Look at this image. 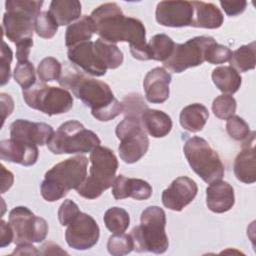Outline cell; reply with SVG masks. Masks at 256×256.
I'll list each match as a JSON object with an SVG mask.
<instances>
[{
  "label": "cell",
  "mask_w": 256,
  "mask_h": 256,
  "mask_svg": "<svg viewBox=\"0 0 256 256\" xmlns=\"http://www.w3.org/2000/svg\"><path fill=\"white\" fill-rule=\"evenodd\" d=\"M96 26V33L109 43L128 42L135 59H147L146 29L144 24L133 17L125 16L115 2L99 5L90 15Z\"/></svg>",
  "instance_id": "obj_1"
},
{
  "label": "cell",
  "mask_w": 256,
  "mask_h": 256,
  "mask_svg": "<svg viewBox=\"0 0 256 256\" xmlns=\"http://www.w3.org/2000/svg\"><path fill=\"white\" fill-rule=\"evenodd\" d=\"M58 82L90 107L93 117L99 121L112 120L124 111L123 103L114 97L108 84L90 78L74 67H67Z\"/></svg>",
  "instance_id": "obj_2"
},
{
  "label": "cell",
  "mask_w": 256,
  "mask_h": 256,
  "mask_svg": "<svg viewBox=\"0 0 256 256\" xmlns=\"http://www.w3.org/2000/svg\"><path fill=\"white\" fill-rule=\"evenodd\" d=\"M88 158L77 155L57 163L49 169L41 182L42 197L48 202L57 201L77 189L87 176Z\"/></svg>",
  "instance_id": "obj_3"
},
{
  "label": "cell",
  "mask_w": 256,
  "mask_h": 256,
  "mask_svg": "<svg viewBox=\"0 0 256 256\" xmlns=\"http://www.w3.org/2000/svg\"><path fill=\"white\" fill-rule=\"evenodd\" d=\"M166 215L162 208L149 206L141 214L140 224L131 230L134 250L137 252H152L162 254L169 246L165 232Z\"/></svg>",
  "instance_id": "obj_4"
},
{
  "label": "cell",
  "mask_w": 256,
  "mask_h": 256,
  "mask_svg": "<svg viewBox=\"0 0 256 256\" xmlns=\"http://www.w3.org/2000/svg\"><path fill=\"white\" fill-rule=\"evenodd\" d=\"M89 160L91 162L89 176L76 191L86 199H96L113 185L118 169V160L111 149L100 145L90 152Z\"/></svg>",
  "instance_id": "obj_5"
},
{
  "label": "cell",
  "mask_w": 256,
  "mask_h": 256,
  "mask_svg": "<svg viewBox=\"0 0 256 256\" xmlns=\"http://www.w3.org/2000/svg\"><path fill=\"white\" fill-rule=\"evenodd\" d=\"M101 143L96 133L77 120H69L59 126L47 143L53 154H83L91 152Z\"/></svg>",
  "instance_id": "obj_6"
},
{
  "label": "cell",
  "mask_w": 256,
  "mask_h": 256,
  "mask_svg": "<svg viewBox=\"0 0 256 256\" xmlns=\"http://www.w3.org/2000/svg\"><path fill=\"white\" fill-rule=\"evenodd\" d=\"M43 1L8 0L3 15V34L12 42L31 37L35 31V21L40 14Z\"/></svg>",
  "instance_id": "obj_7"
},
{
  "label": "cell",
  "mask_w": 256,
  "mask_h": 256,
  "mask_svg": "<svg viewBox=\"0 0 256 256\" xmlns=\"http://www.w3.org/2000/svg\"><path fill=\"white\" fill-rule=\"evenodd\" d=\"M184 155L191 169L206 183L221 180L224 176V165L218 153L208 142L198 136L189 138L183 147Z\"/></svg>",
  "instance_id": "obj_8"
},
{
  "label": "cell",
  "mask_w": 256,
  "mask_h": 256,
  "mask_svg": "<svg viewBox=\"0 0 256 256\" xmlns=\"http://www.w3.org/2000/svg\"><path fill=\"white\" fill-rule=\"evenodd\" d=\"M22 95L30 108L49 116L66 113L73 107V98L67 89L45 83H35L23 90Z\"/></svg>",
  "instance_id": "obj_9"
},
{
  "label": "cell",
  "mask_w": 256,
  "mask_h": 256,
  "mask_svg": "<svg viewBox=\"0 0 256 256\" xmlns=\"http://www.w3.org/2000/svg\"><path fill=\"white\" fill-rule=\"evenodd\" d=\"M115 133L120 141L118 146L119 155L125 163L133 164L146 154L149 147V139L140 117L126 115L116 126Z\"/></svg>",
  "instance_id": "obj_10"
},
{
  "label": "cell",
  "mask_w": 256,
  "mask_h": 256,
  "mask_svg": "<svg viewBox=\"0 0 256 256\" xmlns=\"http://www.w3.org/2000/svg\"><path fill=\"white\" fill-rule=\"evenodd\" d=\"M9 224L14 232V243H39L45 240L48 224L42 217L36 216L29 208L17 206L9 213Z\"/></svg>",
  "instance_id": "obj_11"
},
{
  "label": "cell",
  "mask_w": 256,
  "mask_h": 256,
  "mask_svg": "<svg viewBox=\"0 0 256 256\" xmlns=\"http://www.w3.org/2000/svg\"><path fill=\"white\" fill-rule=\"evenodd\" d=\"M215 39L210 36H196L182 44H175L171 56L163 62L166 69L174 73H181L184 70L201 65L205 61V54L208 47Z\"/></svg>",
  "instance_id": "obj_12"
},
{
  "label": "cell",
  "mask_w": 256,
  "mask_h": 256,
  "mask_svg": "<svg viewBox=\"0 0 256 256\" xmlns=\"http://www.w3.org/2000/svg\"><path fill=\"white\" fill-rule=\"evenodd\" d=\"M67 226L65 239L71 248L87 250L97 244L100 229L92 216L80 212Z\"/></svg>",
  "instance_id": "obj_13"
},
{
  "label": "cell",
  "mask_w": 256,
  "mask_h": 256,
  "mask_svg": "<svg viewBox=\"0 0 256 256\" xmlns=\"http://www.w3.org/2000/svg\"><path fill=\"white\" fill-rule=\"evenodd\" d=\"M194 9L188 1H161L156 6V21L166 27L191 26Z\"/></svg>",
  "instance_id": "obj_14"
},
{
  "label": "cell",
  "mask_w": 256,
  "mask_h": 256,
  "mask_svg": "<svg viewBox=\"0 0 256 256\" xmlns=\"http://www.w3.org/2000/svg\"><path fill=\"white\" fill-rule=\"evenodd\" d=\"M197 192L198 187L194 180L187 176H180L162 192V203L170 210L182 211L194 200Z\"/></svg>",
  "instance_id": "obj_15"
},
{
  "label": "cell",
  "mask_w": 256,
  "mask_h": 256,
  "mask_svg": "<svg viewBox=\"0 0 256 256\" xmlns=\"http://www.w3.org/2000/svg\"><path fill=\"white\" fill-rule=\"evenodd\" d=\"M53 133V128L43 122L17 119L10 125V138L28 145L47 144Z\"/></svg>",
  "instance_id": "obj_16"
},
{
  "label": "cell",
  "mask_w": 256,
  "mask_h": 256,
  "mask_svg": "<svg viewBox=\"0 0 256 256\" xmlns=\"http://www.w3.org/2000/svg\"><path fill=\"white\" fill-rule=\"evenodd\" d=\"M67 55L72 64L92 76L100 77L106 74L107 68L99 59L94 49L93 41L83 42L69 48Z\"/></svg>",
  "instance_id": "obj_17"
},
{
  "label": "cell",
  "mask_w": 256,
  "mask_h": 256,
  "mask_svg": "<svg viewBox=\"0 0 256 256\" xmlns=\"http://www.w3.org/2000/svg\"><path fill=\"white\" fill-rule=\"evenodd\" d=\"M255 132H251L247 140L242 144V149L234 161V174L236 178L245 184L256 181V157H255Z\"/></svg>",
  "instance_id": "obj_18"
},
{
  "label": "cell",
  "mask_w": 256,
  "mask_h": 256,
  "mask_svg": "<svg viewBox=\"0 0 256 256\" xmlns=\"http://www.w3.org/2000/svg\"><path fill=\"white\" fill-rule=\"evenodd\" d=\"M171 75L162 67L150 70L143 81L145 97L150 103H163L170 94Z\"/></svg>",
  "instance_id": "obj_19"
},
{
  "label": "cell",
  "mask_w": 256,
  "mask_h": 256,
  "mask_svg": "<svg viewBox=\"0 0 256 256\" xmlns=\"http://www.w3.org/2000/svg\"><path fill=\"white\" fill-rule=\"evenodd\" d=\"M39 151L37 146L28 145L13 139L0 142V158L23 166H32L37 162Z\"/></svg>",
  "instance_id": "obj_20"
},
{
  "label": "cell",
  "mask_w": 256,
  "mask_h": 256,
  "mask_svg": "<svg viewBox=\"0 0 256 256\" xmlns=\"http://www.w3.org/2000/svg\"><path fill=\"white\" fill-rule=\"evenodd\" d=\"M112 194L116 200L128 197L136 200H146L152 195V187L145 180L118 175L112 185Z\"/></svg>",
  "instance_id": "obj_21"
},
{
  "label": "cell",
  "mask_w": 256,
  "mask_h": 256,
  "mask_svg": "<svg viewBox=\"0 0 256 256\" xmlns=\"http://www.w3.org/2000/svg\"><path fill=\"white\" fill-rule=\"evenodd\" d=\"M206 189V205L214 213H224L229 211L234 203V189L225 181L216 180L209 183Z\"/></svg>",
  "instance_id": "obj_22"
},
{
  "label": "cell",
  "mask_w": 256,
  "mask_h": 256,
  "mask_svg": "<svg viewBox=\"0 0 256 256\" xmlns=\"http://www.w3.org/2000/svg\"><path fill=\"white\" fill-rule=\"evenodd\" d=\"M191 3L194 9L191 26L197 28L216 29L223 24L224 16L215 4L202 1H193Z\"/></svg>",
  "instance_id": "obj_23"
},
{
  "label": "cell",
  "mask_w": 256,
  "mask_h": 256,
  "mask_svg": "<svg viewBox=\"0 0 256 256\" xmlns=\"http://www.w3.org/2000/svg\"><path fill=\"white\" fill-rule=\"evenodd\" d=\"M143 128L154 138H162L172 129V120L168 114L161 110L145 108L140 114Z\"/></svg>",
  "instance_id": "obj_24"
},
{
  "label": "cell",
  "mask_w": 256,
  "mask_h": 256,
  "mask_svg": "<svg viewBox=\"0 0 256 256\" xmlns=\"http://www.w3.org/2000/svg\"><path fill=\"white\" fill-rule=\"evenodd\" d=\"M94 33H96L94 21L90 16L84 15L78 21L67 27L65 33V45L68 48H71L77 44L90 41Z\"/></svg>",
  "instance_id": "obj_25"
},
{
  "label": "cell",
  "mask_w": 256,
  "mask_h": 256,
  "mask_svg": "<svg viewBox=\"0 0 256 256\" xmlns=\"http://www.w3.org/2000/svg\"><path fill=\"white\" fill-rule=\"evenodd\" d=\"M209 118L208 109L200 103L189 104L180 112L179 121L181 126L190 132L201 131Z\"/></svg>",
  "instance_id": "obj_26"
},
{
  "label": "cell",
  "mask_w": 256,
  "mask_h": 256,
  "mask_svg": "<svg viewBox=\"0 0 256 256\" xmlns=\"http://www.w3.org/2000/svg\"><path fill=\"white\" fill-rule=\"evenodd\" d=\"M49 13L59 26L72 23L81 15V3L77 0H53Z\"/></svg>",
  "instance_id": "obj_27"
},
{
  "label": "cell",
  "mask_w": 256,
  "mask_h": 256,
  "mask_svg": "<svg viewBox=\"0 0 256 256\" xmlns=\"http://www.w3.org/2000/svg\"><path fill=\"white\" fill-rule=\"evenodd\" d=\"M212 80L215 86L224 94H234L241 86L240 74L231 66H219L212 71Z\"/></svg>",
  "instance_id": "obj_28"
},
{
  "label": "cell",
  "mask_w": 256,
  "mask_h": 256,
  "mask_svg": "<svg viewBox=\"0 0 256 256\" xmlns=\"http://www.w3.org/2000/svg\"><path fill=\"white\" fill-rule=\"evenodd\" d=\"M175 42L166 34H156L147 43V59L165 62L172 54Z\"/></svg>",
  "instance_id": "obj_29"
},
{
  "label": "cell",
  "mask_w": 256,
  "mask_h": 256,
  "mask_svg": "<svg viewBox=\"0 0 256 256\" xmlns=\"http://www.w3.org/2000/svg\"><path fill=\"white\" fill-rule=\"evenodd\" d=\"M93 45L99 59L107 69H116L123 63V53L116 44L98 38Z\"/></svg>",
  "instance_id": "obj_30"
},
{
  "label": "cell",
  "mask_w": 256,
  "mask_h": 256,
  "mask_svg": "<svg viewBox=\"0 0 256 256\" xmlns=\"http://www.w3.org/2000/svg\"><path fill=\"white\" fill-rule=\"evenodd\" d=\"M231 67L237 72H246L255 68L256 64V43L255 41L242 45L237 50L232 52L229 60Z\"/></svg>",
  "instance_id": "obj_31"
},
{
  "label": "cell",
  "mask_w": 256,
  "mask_h": 256,
  "mask_svg": "<svg viewBox=\"0 0 256 256\" xmlns=\"http://www.w3.org/2000/svg\"><path fill=\"white\" fill-rule=\"evenodd\" d=\"M106 228L113 234L124 233L130 224L128 212L120 207L109 208L103 217Z\"/></svg>",
  "instance_id": "obj_32"
},
{
  "label": "cell",
  "mask_w": 256,
  "mask_h": 256,
  "mask_svg": "<svg viewBox=\"0 0 256 256\" xmlns=\"http://www.w3.org/2000/svg\"><path fill=\"white\" fill-rule=\"evenodd\" d=\"M62 73L61 63L54 57L42 59L37 67V74L41 82H50L58 80Z\"/></svg>",
  "instance_id": "obj_33"
},
{
  "label": "cell",
  "mask_w": 256,
  "mask_h": 256,
  "mask_svg": "<svg viewBox=\"0 0 256 256\" xmlns=\"http://www.w3.org/2000/svg\"><path fill=\"white\" fill-rule=\"evenodd\" d=\"M107 250L113 256H122L134 250V243L131 235L120 233L113 234L107 242Z\"/></svg>",
  "instance_id": "obj_34"
},
{
  "label": "cell",
  "mask_w": 256,
  "mask_h": 256,
  "mask_svg": "<svg viewBox=\"0 0 256 256\" xmlns=\"http://www.w3.org/2000/svg\"><path fill=\"white\" fill-rule=\"evenodd\" d=\"M236 100L232 95L222 94L217 96L212 103V111L219 119H228L236 111Z\"/></svg>",
  "instance_id": "obj_35"
},
{
  "label": "cell",
  "mask_w": 256,
  "mask_h": 256,
  "mask_svg": "<svg viewBox=\"0 0 256 256\" xmlns=\"http://www.w3.org/2000/svg\"><path fill=\"white\" fill-rule=\"evenodd\" d=\"M13 76L15 81L22 87L23 90L30 88L36 83L34 66L30 61L17 62Z\"/></svg>",
  "instance_id": "obj_36"
},
{
  "label": "cell",
  "mask_w": 256,
  "mask_h": 256,
  "mask_svg": "<svg viewBox=\"0 0 256 256\" xmlns=\"http://www.w3.org/2000/svg\"><path fill=\"white\" fill-rule=\"evenodd\" d=\"M58 26L59 25L51 16L49 11H43L40 12V14L36 18L35 32L41 38L50 39L56 34Z\"/></svg>",
  "instance_id": "obj_37"
},
{
  "label": "cell",
  "mask_w": 256,
  "mask_h": 256,
  "mask_svg": "<svg viewBox=\"0 0 256 256\" xmlns=\"http://www.w3.org/2000/svg\"><path fill=\"white\" fill-rule=\"evenodd\" d=\"M226 130L229 136L236 141H245L251 134L249 125L237 115H232L227 119Z\"/></svg>",
  "instance_id": "obj_38"
},
{
  "label": "cell",
  "mask_w": 256,
  "mask_h": 256,
  "mask_svg": "<svg viewBox=\"0 0 256 256\" xmlns=\"http://www.w3.org/2000/svg\"><path fill=\"white\" fill-rule=\"evenodd\" d=\"M232 56V51L224 45L214 42L206 50L205 61L211 64H222L230 60Z\"/></svg>",
  "instance_id": "obj_39"
},
{
  "label": "cell",
  "mask_w": 256,
  "mask_h": 256,
  "mask_svg": "<svg viewBox=\"0 0 256 256\" xmlns=\"http://www.w3.org/2000/svg\"><path fill=\"white\" fill-rule=\"evenodd\" d=\"M79 213V207L74 201L70 199L64 200L58 210V219L60 224L62 226H67Z\"/></svg>",
  "instance_id": "obj_40"
},
{
  "label": "cell",
  "mask_w": 256,
  "mask_h": 256,
  "mask_svg": "<svg viewBox=\"0 0 256 256\" xmlns=\"http://www.w3.org/2000/svg\"><path fill=\"white\" fill-rule=\"evenodd\" d=\"M13 53L11 48L6 44L5 41H2L1 48V86H4L9 82L11 76V61Z\"/></svg>",
  "instance_id": "obj_41"
},
{
  "label": "cell",
  "mask_w": 256,
  "mask_h": 256,
  "mask_svg": "<svg viewBox=\"0 0 256 256\" xmlns=\"http://www.w3.org/2000/svg\"><path fill=\"white\" fill-rule=\"evenodd\" d=\"M16 45V58L18 62L28 61V57L30 55L31 48L33 46V39L31 37L24 38L17 43Z\"/></svg>",
  "instance_id": "obj_42"
},
{
  "label": "cell",
  "mask_w": 256,
  "mask_h": 256,
  "mask_svg": "<svg viewBox=\"0 0 256 256\" xmlns=\"http://www.w3.org/2000/svg\"><path fill=\"white\" fill-rule=\"evenodd\" d=\"M220 5L228 16H237L244 12L246 1H220Z\"/></svg>",
  "instance_id": "obj_43"
},
{
  "label": "cell",
  "mask_w": 256,
  "mask_h": 256,
  "mask_svg": "<svg viewBox=\"0 0 256 256\" xmlns=\"http://www.w3.org/2000/svg\"><path fill=\"white\" fill-rule=\"evenodd\" d=\"M0 247L4 248L14 241V232L10 224H7L4 220L0 222Z\"/></svg>",
  "instance_id": "obj_44"
},
{
  "label": "cell",
  "mask_w": 256,
  "mask_h": 256,
  "mask_svg": "<svg viewBox=\"0 0 256 256\" xmlns=\"http://www.w3.org/2000/svg\"><path fill=\"white\" fill-rule=\"evenodd\" d=\"M0 98H1V114H2V125H3L6 117L9 116L14 109V102L12 97L6 93H1Z\"/></svg>",
  "instance_id": "obj_45"
},
{
  "label": "cell",
  "mask_w": 256,
  "mask_h": 256,
  "mask_svg": "<svg viewBox=\"0 0 256 256\" xmlns=\"http://www.w3.org/2000/svg\"><path fill=\"white\" fill-rule=\"evenodd\" d=\"M12 255H39V251L32 245V243L18 244L15 250L11 253Z\"/></svg>",
  "instance_id": "obj_46"
},
{
  "label": "cell",
  "mask_w": 256,
  "mask_h": 256,
  "mask_svg": "<svg viewBox=\"0 0 256 256\" xmlns=\"http://www.w3.org/2000/svg\"><path fill=\"white\" fill-rule=\"evenodd\" d=\"M41 250L39 251L42 255H49V254H67L64 250L61 249V247L53 242H46L41 247Z\"/></svg>",
  "instance_id": "obj_47"
},
{
  "label": "cell",
  "mask_w": 256,
  "mask_h": 256,
  "mask_svg": "<svg viewBox=\"0 0 256 256\" xmlns=\"http://www.w3.org/2000/svg\"><path fill=\"white\" fill-rule=\"evenodd\" d=\"M2 168V174H3V179H2V189H1V193H5L6 190L10 189V187L12 186L13 184V181H14V177H13V174L6 170L4 165L1 166Z\"/></svg>",
  "instance_id": "obj_48"
}]
</instances>
